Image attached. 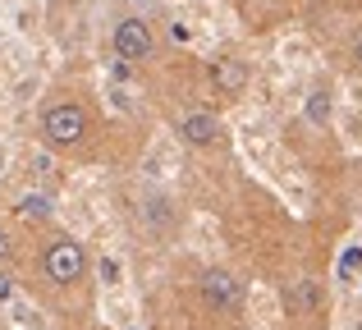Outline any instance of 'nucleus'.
Here are the masks:
<instances>
[{"instance_id": "nucleus-1", "label": "nucleus", "mask_w": 362, "mask_h": 330, "mask_svg": "<svg viewBox=\"0 0 362 330\" xmlns=\"http://www.w3.org/2000/svg\"><path fill=\"white\" fill-rule=\"evenodd\" d=\"M37 129H42L46 147L74 152V147L88 138V110H83L78 101H51V106L42 110V119H37Z\"/></svg>"}, {"instance_id": "nucleus-2", "label": "nucleus", "mask_w": 362, "mask_h": 330, "mask_svg": "<svg viewBox=\"0 0 362 330\" xmlns=\"http://www.w3.org/2000/svg\"><path fill=\"white\" fill-rule=\"evenodd\" d=\"M42 276L60 289L78 285V280L88 276V252H83V243L74 239V234H51V239L42 243Z\"/></svg>"}, {"instance_id": "nucleus-3", "label": "nucleus", "mask_w": 362, "mask_h": 330, "mask_svg": "<svg viewBox=\"0 0 362 330\" xmlns=\"http://www.w3.org/2000/svg\"><path fill=\"white\" fill-rule=\"evenodd\" d=\"M110 51H115L124 64H142V60H151V51H156L151 23H147L142 14H124L119 23L110 28Z\"/></svg>"}, {"instance_id": "nucleus-4", "label": "nucleus", "mask_w": 362, "mask_h": 330, "mask_svg": "<svg viewBox=\"0 0 362 330\" xmlns=\"http://www.w3.org/2000/svg\"><path fill=\"white\" fill-rule=\"evenodd\" d=\"M197 294H202V303L211 312H239L243 307V280L225 266H206L197 276Z\"/></svg>"}, {"instance_id": "nucleus-5", "label": "nucleus", "mask_w": 362, "mask_h": 330, "mask_svg": "<svg viewBox=\"0 0 362 330\" xmlns=\"http://www.w3.org/2000/svg\"><path fill=\"white\" fill-rule=\"evenodd\" d=\"M247 83H252L247 60H239V55H221V60H211V88L221 92V97H243Z\"/></svg>"}, {"instance_id": "nucleus-6", "label": "nucleus", "mask_w": 362, "mask_h": 330, "mask_svg": "<svg viewBox=\"0 0 362 330\" xmlns=\"http://www.w3.org/2000/svg\"><path fill=\"white\" fill-rule=\"evenodd\" d=\"M179 138H184L188 147H216L225 138V124L211 110H188V115L179 119Z\"/></svg>"}, {"instance_id": "nucleus-7", "label": "nucleus", "mask_w": 362, "mask_h": 330, "mask_svg": "<svg viewBox=\"0 0 362 330\" xmlns=\"http://www.w3.org/2000/svg\"><path fill=\"white\" fill-rule=\"evenodd\" d=\"M321 303H326V289H321L317 276H298L284 285V307H289L293 317H312L321 312Z\"/></svg>"}, {"instance_id": "nucleus-8", "label": "nucleus", "mask_w": 362, "mask_h": 330, "mask_svg": "<svg viewBox=\"0 0 362 330\" xmlns=\"http://www.w3.org/2000/svg\"><path fill=\"white\" fill-rule=\"evenodd\" d=\"M142 220H147V230H151V234H175L179 211H175V202H170L165 193H151L147 202H142Z\"/></svg>"}, {"instance_id": "nucleus-9", "label": "nucleus", "mask_w": 362, "mask_h": 330, "mask_svg": "<svg viewBox=\"0 0 362 330\" xmlns=\"http://www.w3.org/2000/svg\"><path fill=\"white\" fill-rule=\"evenodd\" d=\"M51 197H42V193H23L18 197V216H28V220H51Z\"/></svg>"}, {"instance_id": "nucleus-10", "label": "nucleus", "mask_w": 362, "mask_h": 330, "mask_svg": "<svg viewBox=\"0 0 362 330\" xmlns=\"http://www.w3.org/2000/svg\"><path fill=\"white\" fill-rule=\"evenodd\" d=\"M308 119H312V124H321V129L330 124V88H312V97H308Z\"/></svg>"}, {"instance_id": "nucleus-11", "label": "nucleus", "mask_w": 362, "mask_h": 330, "mask_svg": "<svg viewBox=\"0 0 362 330\" xmlns=\"http://www.w3.org/2000/svg\"><path fill=\"white\" fill-rule=\"evenodd\" d=\"M9 257H14V239H9V230L0 225V266H5Z\"/></svg>"}, {"instance_id": "nucleus-12", "label": "nucleus", "mask_w": 362, "mask_h": 330, "mask_svg": "<svg viewBox=\"0 0 362 330\" xmlns=\"http://www.w3.org/2000/svg\"><path fill=\"white\" fill-rule=\"evenodd\" d=\"M9 298H14V276L0 266V303H9Z\"/></svg>"}, {"instance_id": "nucleus-13", "label": "nucleus", "mask_w": 362, "mask_h": 330, "mask_svg": "<svg viewBox=\"0 0 362 330\" xmlns=\"http://www.w3.org/2000/svg\"><path fill=\"white\" fill-rule=\"evenodd\" d=\"M349 60H354V69L362 73V33H358V42H354V51H349Z\"/></svg>"}, {"instance_id": "nucleus-14", "label": "nucleus", "mask_w": 362, "mask_h": 330, "mask_svg": "<svg viewBox=\"0 0 362 330\" xmlns=\"http://www.w3.org/2000/svg\"><path fill=\"white\" fill-rule=\"evenodd\" d=\"M358 330H362V326H358Z\"/></svg>"}]
</instances>
